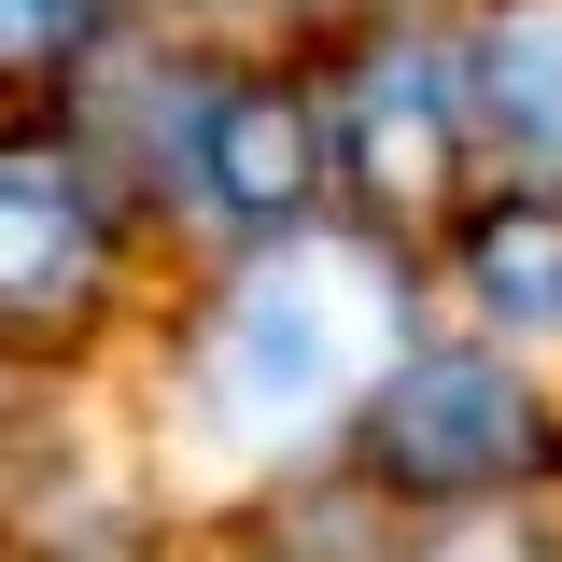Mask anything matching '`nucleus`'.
I'll use <instances>...</instances> for the list:
<instances>
[{
	"label": "nucleus",
	"mask_w": 562,
	"mask_h": 562,
	"mask_svg": "<svg viewBox=\"0 0 562 562\" xmlns=\"http://www.w3.org/2000/svg\"><path fill=\"white\" fill-rule=\"evenodd\" d=\"M99 29V0H0V57H57Z\"/></svg>",
	"instance_id": "8"
},
{
	"label": "nucleus",
	"mask_w": 562,
	"mask_h": 562,
	"mask_svg": "<svg viewBox=\"0 0 562 562\" xmlns=\"http://www.w3.org/2000/svg\"><path fill=\"white\" fill-rule=\"evenodd\" d=\"M366 408L408 492H506L535 464V394L506 380V351H394Z\"/></svg>",
	"instance_id": "2"
},
{
	"label": "nucleus",
	"mask_w": 562,
	"mask_h": 562,
	"mask_svg": "<svg viewBox=\"0 0 562 562\" xmlns=\"http://www.w3.org/2000/svg\"><path fill=\"white\" fill-rule=\"evenodd\" d=\"M464 127H492L520 169H562V0H506L464 43Z\"/></svg>",
	"instance_id": "4"
},
{
	"label": "nucleus",
	"mask_w": 562,
	"mask_h": 562,
	"mask_svg": "<svg viewBox=\"0 0 562 562\" xmlns=\"http://www.w3.org/2000/svg\"><path fill=\"white\" fill-rule=\"evenodd\" d=\"M198 169H211L225 211H295V198H310V113L268 99V85H239V99L198 113Z\"/></svg>",
	"instance_id": "6"
},
{
	"label": "nucleus",
	"mask_w": 562,
	"mask_h": 562,
	"mask_svg": "<svg viewBox=\"0 0 562 562\" xmlns=\"http://www.w3.org/2000/svg\"><path fill=\"white\" fill-rule=\"evenodd\" d=\"M464 281H479L492 338H562V211L549 198H506L479 239H464Z\"/></svg>",
	"instance_id": "7"
},
{
	"label": "nucleus",
	"mask_w": 562,
	"mask_h": 562,
	"mask_svg": "<svg viewBox=\"0 0 562 562\" xmlns=\"http://www.w3.org/2000/svg\"><path fill=\"white\" fill-rule=\"evenodd\" d=\"M450 140H464V70L436 57V43H380L366 85H351V155H366V183L422 198V183L450 169Z\"/></svg>",
	"instance_id": "3"
},
{
	"label": "nucleus",
	"mask_w": 562,
	"mask_h": 562,
	"mask_svg": "<svg viewBox=\"0 0 562 562\" xmlns=\"http://www.w3.org/2000/svg\"><path fill=\"white\" fill-rule=\"evenodd\" d=\"M394 351H408L394 268L351 254V239H295V254H268V268L225 295L198 394H211V422H225L239 450H310V436H338V422L380 394Z\"/></svg>",
	"instance_id": "1"
},
{
	"label": "nucleus",
	"mask_w": 562,
	"mask_h": 562,
	"mask_svg": "<svg viewBox=\"0 0 562 562\" xmlns=\"http://www.w3.org/2000/svg\"><path fill=\"white\" fill-rule=\"evenodd\" d=\"M99 281V198L57 155H0V310H70Z\"/></svg>",
	"instance_id": "5"
}]
</instances>
